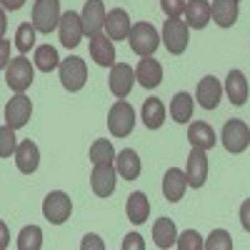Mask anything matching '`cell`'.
Here are the masks:
<instances>
[{
  "label": "cell",
  "mask_w": 250,
  "mask_h": 250,
  "mask_svg": "<svg viewBox=\"0 0 250 250\" xmlns=\"http://www.w3.org/2000/svg\"><path fill=\"white\" fill-rule=\"evenodd\" d=\"M128 40H130V50L140 58L153 55L160 45V38H158V30L153 28V23H135Z\"/></svg>",
  "instance_id": "obj_1"
},
{
  "label": "cell",
  "mask_w": 250,
  "mask_h": 250,
  "mask_svg": "<svg viewBox=\"0 0 250 250\" xmlns=\"http://www.w3.org/2000/svg\"><path fill=\"white\" fill-rule=\"evenodd\" d=\"M108 128L115 138H128L135 128V110L128 100H118L108 113Z\"/></svg>",
  "instance_id": "obj_2"
},
{
  "label": "cell",
  "mask_w": 250,
  "mask_h": 250,
  "mask_svg": "<svg viewBox=\"0 0 250 250\" xmlns=\"http://www.w3.org/2000/svg\"><path fill=\"white\" fill-rule=\"evenodd\" d=\"M60 83H62V88L70 90V93H78L85 88V83H88V68H85V60L83 58H68V60H62L60 62Z\"/></svg>",
  "instance_id": "obj_3"
},
{
  "label": "cell",
  "mask_w": 250,
  "mask_h": 250,
  "mask_svg": "<svg viewBox=\"0 0 250 250\" xmlns=\"http://www.w3.org/2000/svg\"><path fill=\"white\" fill-rule=\"evenodd\" d=\"M60 23V0H35L33 8V25L38 33L50 35Z\"/></svg>",
  "instance_id": "obj_4"
},
{
  "label": "cell",
  "mask_w": 250,
  "mask_h": 250,
  "mask_svg": "<svg viewBox=\"0 0 250 250\" xmlns=\"http://www.w3.org/2000/svg\"><path fill=\"white\" fill-rule=\"evenodd\" d=\"M223 145H225V150L228 153H243L248 145H250V128L238 120V118H230L225 125H223V135H220Z\"/></svg>",
  "instance_id": "obj_5"
},
{
  "label": "cell",
  "mask_w": 250,
  "mask_h": 250,
  "mask_svg": "<svg viewBox=\"0 0 250 250\" xmlns=\"http://www.w3.org/2000/svg\"><path fill=\"white\" fill-rule=\"evenodd\" d=\"M33 65H30V60L28 58H13L10 60V65L5 68V83H8V88L15 90V93H25L30 88V83H33Z\"/></svg>",
  "instance_id": "obj_6"
},
{
  "label": "cell",
  "mask_w": 250,
  "mask_h": 250,
  "mask_svg": "<svg viewBox=\"0 0 250 250\" xmlns=\"http://www.w3.org/2000/svg\"><path fill=\"white\" fill-rule=\"evenodd\" d=\"M188 30H190V25H188L185 20H180V18H168L165 20L163 43H165V48H168V53H173V55L185 53V48H188Z\"/></svg>",
  "instance_id": "obj_7"
},
{
  "label": "cell",
  "mask_w": 250,
  "mask_h": 250,
  "mask_svg": "<svg viewBox=\"0 0 250 250\" xmlns=\"http://www.w3.org/2000/svg\"><path fill=\"white\" fill-rule=\"evenodd\" d=\"M70 213H73V200H70V195H65L62 190H53L43 200V215L53 225H62L70 218Z\"/></svg>",
  "instance_id": "obj_8"
},
{
  "label": "cell",
  "mask_w": 250,
  "mask_h": 250,
  "mask_svg": "<svg viewBox=\"0 0 250 250\" xmlns=\"http://www.w3.org/2000/svg\"><path fill=\"white\" fill-rule=\"evenodd\" d=\"M135 70L130 65H125V62H115V65L110 68V78H108V85L113 90V95L118 100H125L130 95L133 85H135Z\"/></svg>",
  "instance_id": "obj_9"
},
{
  "label": "cell",
  "mask_w": 250,
  "mask_h": 250,
  "mask_svg": "<svg viewBox=\"0 0 250 250\" xmlns=\"http://www.w3.org/2000/svg\"><path fill=\"white\" fill-rule=\"evenodd\" d=\"M30 115H33V103H30V98H25L23 93H18L15 98L8 100V105H5V125H10L13 130L28 125Z\"/></svg>",
  "instance_id": "obj_10"
},
{
  "label": "cell",
  "mask_w": 250,
  "mask_h": 250,
  "mask_svg": "<svg viewBox=\"0 0 250 250\" xmlns=\"http://www.w3.org/2000/svg\"><path fill=\"white\" fill-rule=\"evenodd\" d=\"M80 20H83V30H85L88 38L100 35V30L105 28V20H108V13H105L103 0H88L85 8H83V13H80Z\"/></svg>",
  "instance_id": "obj_11"
},
{
  "label": "cell",
  "mask_w": 250,
  "mask_h": 250,
  "mask_svg": "<svg viewBox=\"0 0 250 250\" xmlns=\"http://www.w3.org/2000/svg\"><path fill=\"white\" fill-rule=\"evenodd\" d=\"M115 173H118V168H113V163H103V165L93 168L90 188L98 198H110L115 193Z\"/></svg>",
  "instance_id": "obj_12"
},
{
  "label": "cell",
  "mask_w": 250,
  "mask_h": 250,
  "mask_svg": "<svg viewBox=\"0 0 250 250\" xmlns=\"http://www.w3.org/2000/svg\"><path fill=\"white\" fill-rule=\"evenodd\" d=\"M58 33H60V43L65 48H78L80 38L85 35V30H83V20L78 13L68 10L65 15H60V23H58Z\"/></svg>",
  "instance_id": "obj_13"
},
{
  "label": "cell",
  "mask_w": 250,
  "mask_h": 250,
  "mask_svg": "<svg viewBox=\"0 0 250 250\" xmlns=\"http://www.w3.org/2000/svg\"><path fill=\"white\" fill-rule=\"evenodd\" d=\"M220 95H223V85L215 75H205L200 83H198V93H195V100L200 103V108L205 110H215L218 103H220Z\"/></svg>",
  "instance_id": "obj_14"
},
{
  "label": "cell",
  "mask_w": 250,
  "mask_h": 250,
  "mask_svg": "<svg viewBox=\"0 0 250 250\" xmlns=\"http://www.w3.org/2000/svg\"><path fill=\"white\" fill-rule=\"evenodd\" d=\"M185 175H188V185L190 188H203L205 185V180H208V155H205V150H200V148L190 150Z\"/></svg>",
  "instance_id": "obj_15"
},
{
  "label": "cell",
  "mask_w": 250,
  "mask_h": 250,
  "mask_svg": "<svg viewBox=\"0 0 250 250\" xmlns=\"http://www.w3.org/2000/svg\"><path fill=\"white\" fill-rule=\"evenodd\" d=\"M90 58L100 68H113L115 65V45L110 35H93L90 38Z\"/></svg>",
  "instance_id": "obj_16"
},
{
  "label": "cell",
  "mask_w": 250,
  "mask_h": 250,
  "mask_svg": "<svg viewBox=\"0 0 250 250\" xmlns=\"http://www.w3.org/2000/svg\"><path fill=\"white\" fill-rule=\"evenodd\" d=\"M135 78H138V83L143 88H158L160 83H163V65L155 60V58H143L140 62H138V68H135Z\"/></svg>",
  "instance_id": "obj_17"
},
{
  "label": "cell",
  "mask_w": 250,
  "mask_h": 250,
  "mask_svg": "<svg viewBox=\"0 0 250 250\" xmlns=\"http://www.w3.org/2000/svg\"><path fill=\"white\" fill-rule=\"evenodd\" d=\"M38 160H40V153H38V145L28 138L23 143H18V150H15V165L20 173L25 175H33L38 170Z\"/></svg>",
  "instance_id": "obj_18"
},
{
  "label": "cell",
  "mask_w": 250,
  "mask_h": 250,
  "mask_svg": "<svg viewBox=\"0 0 250 250\" xmlns=\"http://www.w3.org/2000/svg\"><path fill=\"white\" fill-rule=\"evenodd\" d=\"M188 190V175L178 168H170L168 173H165L163 178V195L165 200H170V203H178Z\"/></svg>",
  "instance_id": "obj_19"
},
{
  "label": "cell",
  "mask_w": 250,
  "mask_h": 250,
  "mask_svg": "<svg viewBox=\"0 0 250 250\" xmlns=\"http://www.w3.org/2000/svg\"><path fill=\"white\" fill-rule=\"evenodd\" d=\"M105 30L110 35V40H128L133 25H130V15L125 13L123 8H115L110 10L108 20H105Z\"/></svg>",
  "instance_id": "obj_20"
},
{
  "label": "cell",
  "mask_w": 250,
  "mask_h": 250,
  "mask_svg": "<svg viewBox=\"0 0 250 250\" xmlns=\"http://www.w3.org/2000/svg\"><path fill=\"white\" fill-rule=\"evenodd\" d=\"M225 93L230 98L233 105H245V100L250 95V88H248V80L240 70H230L225 78Z\"/></svg>",
  "instance_id": "obj_21"
},
{
  "label": "cell",
  "mask_w": 250,
  "mask_h": 250,
  "mask_svg": "<svg viewBox=\"0 0 250 250\" xmlns=\"http://www.w3.org/2000/svg\"><path fill=\"white\" fill-rule=\"evenodd\" d=\"M188 140H190L193 148H200V150H213L215 145V133L208 123L203 120H195L190 123V128H188Z\"/></svg>",
  "instance_id": "obj_22"
},
{
  "label": "cell",
  "mask_w": 250,
  "mask_h": 250,
  "mask_svg": "<svg viewBox=\"0 0 250 250\" xmlns=\"http://www.w3.org/2000/svg\"><path fill=\"white\" fill-rule=\"evenodd\" d=\"M210 18L213 15H210V3H208V0H190V3L185 5V23L195 30L205 28L210 23Z\"/></svg>",
  "instance_id": "obj_23"
},
{
  "label": "cell",
  "mask_w": 250,
  "mask_h": 250,
  "mask_svg": "<svg viewBox=\"0 0 250 250\" xmlns=\"http://www.w3.org/2000/svg\"><path fill=\"white\" fill-rule=\"evenodd\" d=\"M210 15L220 28H233L238 20V0H213Z\"/></svg>",
  "instance_id": "obj_24"
},
{
  "label": "cell",
  "mask_w": 250,
  "mask_h": 250,
  "mask_svg": "<svg viewBox=\"0 0 250 250\" xmlns=\"http://www.w3.org/2000/svg\"><path fill=\"white\" fill-rule=\"evenodd\" d=\"M115 168H118V173H120L125 180H138L143 165H140V158H138L135 150L125 148V150H120V153L115 155Z\"/></svg>",
  "instance_id": "obj_25"
},
{
  "label": "cell",
  "mask_w": 250,
  "mask_h": 250,
  "mask_svg": "<svg viewBox=\"0 0 250 250\" xmlns=\"http://www.w3.org/2000/svg\"><path fill=\"white\" fill-rule=\"evenodd\" d=\"M125 213H128V220L135 225H143L150 218V200L145 198V193H133L125 203Z\"/></svg>",
  "instance_id": "obj_26"
},
{
  "label": "cell",
  "mask_w": 250,
  "mask_h": 250,
  "mask_svg": "<svg viewBox=\"0 0 250 250\" xmlns=\"http://www.w3.org/2000/svg\"><path fill=\"white\" fill-rule=\"evenodd\" d=\"M140 115H143L145 128H148V130H158V128H163V123H165V105L158 98H148L143 103Z\"/></svg>",
  "instance_id": "obj_27"
},
{
  "label": "cell",
  "mask_w": 250,
  "mask_h": 250,
  "mask_svg": "<svg viewBox=\"0 0 250 250\" xmlns=\"http://www.w3.org/2000/svg\"><path fill=\"white\" fill-rule=\"evenodd\" d=\"M153 240L158 248H170L178 243V230L170 218H158L153 225Z\"/></svg>",
  "instance_id": "obj_28"
},
{
  "label": "cell",
  "mask_w": 250,
  "mask_h": 250,
  "mask_svg": "<svg viewBox=\"0 0 250 250\" xmlns=\"http://www.w3.org/2000/svg\"><path fill=\"white\" fill-rule=\"evenodd\" d=\"M170 118L175 123H190V118H193V98H190V93H175L173 95Z\"/></svg>",
  "instance_id": "obj_29"
},
{
  "label": "cell",
  "mask_w": 250,
  "mask_h": 250,
  "mask_svg": "<svg viewBox=\"0 0 250 250\" xmlns=\"http://www.w3.org/2000/svg\"><path fill=\"white\" fill-rule=\"evenodd\" d=\"M33 60H35V68L43 70V73H53L55 68H60V60H58V53H55L53 45H40V48H35Z\"/></svg>",
  "instance_id": "obj_30"
},
{
  "label": "cell",
  "mask_w": 250,
  "mask_h": 250,
  "mask_svg": "<svg viewBox=\"0 0 250 250\" xmlns=\"http://www.w3.org/2000/svg\"><path fill=\"white\" fill-rule=\"evenodd\" d=\"M43 248V230L38 225H25L18 235V250H40Z\"/></svg>",
  "instance_id": "obj_31"
},
{
  "label": "cell",
  "mask_w": 250,
  "mask_h": 250,
  "mask_svg": "<svg viewBox=\"0 0 250 250\" xmlns=\"http://www.w3.org/2000/svg\"><path fill=\"white\" fill-rule=\"evenodd\" d=\"M115 160V148L110 140H95L90 145V163L93 165H103V163H113Z\"/></svg>",
  "instance_id": "obj_32"
},
{
  "label": "cell",
  "mask_w": 250,
  "mask_h": 250,
  "mask_svg": "<svg viewBox=\"0 0 250 250\" xmlns=\"http://www.w3.org/2000/svg\"><path fill=\"white\" fill-rule=\"evenodd\" d=\"M33 45H35V25L33 23L18 25V30H15V48H18V53H28Z\"/></svg>",
  "instance_id": "obj_33"
},
{
  "label": "cell",
  "mask_w": 250,
  "mask_h": 250,
  "mask_svg": "<svg viewBox=\"0 0 250 250\" xmlns=\"http://www.w3.org/2000/svg\"><path fill=\"white\" fill-rule=\"evenodd\" d=\"M205 250H233V238L228 230L218 228V230L210 233V238L205 240Z\"/></svg>",
  "instance_id": "obj_34"
},
{
  "label": "cell",
  "mask_w": 250,
  "mask_h": 250,
  "mask_svg": "<svg viewBox=\"0 0 250 250\" xmlns=\"http://www.w3.org/2000/svg\"><path fill=\"white\" fill-rule=\"evenodd\" d=\"M15 150H18V143H15L13 128L10 125H3V128H0V155L10 158V155H15Z\"/></svg>",
  "instance_id": "obj_35"
},
{
  "label": "cell",
  "mask_w": 250,
  "mask_h": 250,
  "mask_svg": "<svg viewBox=\"0 0 250 250\" xmlns=\"http://www.w3.org/2000/svg\"><path fill=\"white\" fill-rule=\"evenodd\" d=\"M178 250H203L205 248V240L195 233V230H185L180 238H178Z\"/></svg>",
  "instance_id": "obj_36"
},
{
  "label": "cell",
  "mask_w": 250,
  "mask_h": 250,
  "mask_svg": "<svg viewBox=\"0 0 250 250\" xmlns=\"http://www.w3.org/2000/svg\"><path fill=\"white\" fill-rule=\"evenodd\" d=\"M185 0H160V10L168 18H180L185 13Z\"/></svg>",
  "instance_id": "obj_37"
},
{
  "label": "cell",
  "mask_w": 250,
  "mask_h": 250,
  "mask_svg": "<svg viewBox=\"0 0 250 250\" xmlns=\"http://www.w3.org/2000/svg\"><path fill=\"white\" fill-rule=\"evenodd\" d=\"M123 250H145V243L138 233H133V235H128L123 240Z\"/></svg>",
  "instance_id": "obj_38"
},
{
  "label": "cell",
  "mask_w": 250,
  "mask_h": 250,
  "mask_svg": "<svg viewBox=\"0 0 250 250\" xmlns=\"http://www.w3.org/2000/svg\"><path fill=\"white\" fill-rule=\"evenodd\" d=\"M240 225L245 233H250V198L243 200V205H240Z\"/></svg>",
  "instance_id": "obj_39"
},
{
  "label": "cell",
  "mask_w": 250,
  "mask_h": 250,
  "mask_svg": "<svg viewBox=\"0 0 250 250\" xmlns=\"http://www.w3.org/2000/svg\"><path fill=\"white\" fill-rule=\"evenodd\" d=\"M80 248H83V250H88V248H98V250H103V243H100L98 235H85V238H83V243H80Z\"/></svg>",
  "instance_id": "obj_40"
},
{
  "label": "cell",
  "mask_w": 250,
  "mask_h": 250,
  "mask_svg": "<svg viewBox=\"0 0 250 250\" xmlns=\"http://www.w3.org/2000/svg\"><path fill=\"white\" fill-rule=\"evenodd\" d=\"M0 3H3L5 10H20L25 5V0H0Z\"/></svg>",
  "instance_id": "obj_41"
}]
</instances>
